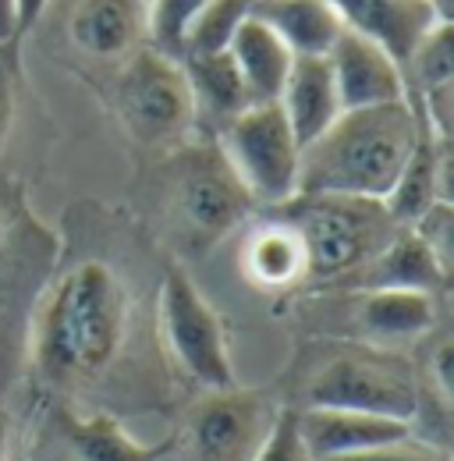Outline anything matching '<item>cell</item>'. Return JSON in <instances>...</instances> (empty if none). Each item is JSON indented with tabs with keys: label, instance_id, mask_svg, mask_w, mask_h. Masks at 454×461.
<instances>
[{
	"label": "cell",
	"instance_id": "cell-1",
	"mask_svg": "<svg viewBox=\"0 0 454 461\" xmlns=\"http://www.w3.org/2000/svg\"><path fill=\"white\" fill-rule=\"evenodd\" d=\"M132 298L104 259L68 267L47 288L32 320V366L43 384L71 391L100 380L121 355Z\"/></svg>",
	"mask_w": 454,
	"mask_h": 461
},
{
	"label": "cell",
	"instance_id": "cell-2",
	"mask_svg": "<svg viewBox=\"0 0 454 461\" xmlns=\"http://www.w3.org/2000/svg\"><path fill=\"white\" fill-rule=\"evenodd\" d=\"M422 124L426 117L412 96L384 107L340 111L323 135L302 146L298 195H359L384 203Z\"/></svg>",
	"mask_w": 454,
	"mask_h": 461
},
{
	"label": "cell",
	"instance_id": "cell-3",
	"mask_svg": "<svg viewBox=\"0 0 454 461\" xmlns=\"http://www.w3.org/2000/svg\"><path fill=\"white\" fill-rule=\"evenodd\" d=\"M281 206V221L298 230L309 277L316 281L351 277L401 230V224L387 213L380 199L291 195Z\"/></svg>",
	"mask_w": 454,
	"mask_h": 461
},
{
	"label": "cell",
	"instance_id": "cell-4",
	"mask_svg": "<svg viewBox=\"0 0 454 461\" xmlns=\"http://www.w3.org/2000/svg\"><path fill=\"white\" fill-rule=\"evenodd\" d=\"M170 210L195 252H206L238 228L256 199L231 171L221 146H188L170 157Z\"/></svg>",
	"mask_w": 454,
	"mask_h": 461
},
{
	"label": "cell",
	"instance_id": "cell-5",
	"mask_svg": "<svg viewBox=\"0 0 454 461\" xmlns=\"http://www.w3.org/2000/svg\"><path fill=\"white\" fill-rule=\"evenodd\" d=\"M305 408H348L412 422L419 415V380L391 351L340 348L309 376Z\"/></svg>",
	"mask_w": 454,
	"mask_h": 461
},
{
	"label": "cell",
	"instance_id": "cell-6",
	"mask_svg": "<svg viewBox=\"0 0 454 461\" xmlns=\"http://www.w3.org/2000/svg\"><path fill=\"white\" fill-rule=\"evenodd\" d=\"M157 327L168 358L203 391L234 387L224 320L181 270H170L157 294Z\"/></svg>",
	"mask_w": 454,
	"mask_h": 461
},
{
	"label": "cell",
	"instance_id": "cell-7",
	"mask_svg": "<svg viewBox=\"0 0 454 461\" xmlns=\"http://www.w3.org/2000/svg\"><path fill=\"white\" fill-rule=\"evenodd\" d=\"M221 153L256 203L281 206L291 195H298L302 146L277 100L252 104L231 117L221 135Z\"/></svg>",
	"mask_w": 454,
	"mask_h": 461
},
{
	"label": "cell",
	"instance_id": "cell-8",
	"mask_svg": "<svg viewBox=\"0 0 454 461\" xmlns=\"http://www.w3.org/2000/svg\"><path fill=\"white\" fill-rule=\"evenodd\" d=\"M114 100L124 128L142 146L177 142L195 121V104H192V89L181 60L168 58L153 47L139 50L121 68Z\"/></svg>",
	"mask_w": 454,
	"mask_h": 461
},
{
	"label": "cell",
	"instance_id": "cell-9",
	"mask_svg": "<svg viewBox=\"0 0 454 461\" xmlns=\"http://www.w3.org/2000/svg\"><path fill=\"white\" fill-rule=\"evenodd\" d=\"M274 408L256 391H206L192 404L177 426L174 451L181 461H252L259 455L270 426Z\"/></svg>",
	"mask_w": 454,
	"mask_h": 461
},
{
	"label": "cell",
	"instance_id": "cell-10",
	"mask_svg": "<svg viewBox=\"0 0 454 461\" xmlns=\"http://www.w3.org/2000/svg\"><path fill=\"white\" fill-rule=\"evenodd\" d=\"M334 86L340 96V111H359V107H384L408 100V86L397 64L380 43L344 29L334 50L327 54Z\"/></svg>",
	"mask_w": 454,
	"mask_h": 461
},
{
	"label": "cell",
	"instance_id": "cell-11",
	"mask_svg": "<svg viewBox=\"0 0 454 461\" xmlns=\"http://www.w3.org/2000/svg\"><path fill=\"white\" fill-rule=\"evenodd\" d=\"M298 433L313 461H323L412 437V422L348 408H305L298 411Z\"/></svg>",
	"mask_w": 454,
	"mask_h": 461
},
{
	"label": "cell",
	"instance_id": "cell-12",
	"mask_svg": "<svg viewBox=\"0 0 454 461\" xmlns=\"http://www.w3.org/2000/svg\"><path fill=\"white\" fill-rule=\"evenodd\" d=\"M344 29L380 43L397 64L415 50V43L440 25L433 0H331Z\"/></svg>",
	"mask_w": 454,
	"mask_h": 461
},
{
	"label": "cell",
	"instance_id": "cell-13",
	"mask_svg": "<svg viewBox=\"0 0 454 461\" xmlns=\"http://www.w3.org/2000/svg\"><path fill=\"white\" fill-rule=\"evenodd\" d=\"M433 203H451V139H437L430 124H422V135L384 206L401 228H412Z\"/></svg>",
	"mask_w": 454,
	"mask_h": 461
},
{
	"label": "cell",
	"instance_id": "cell-14",
	"mask_svg": "<svg viewBox=\"0 0 454 461\" xmlns=\"http://www.w3.org/2000/svg\"><path fill=\"white\" fill-rule=\"evenodd\" d=\"M54 419L57 437L75 461H164L174 451V437L142 444L114 415H104V411L75 415L68 408H57Z\"/></svg>",
	"mask_w": 454,
	"mask_h": 461
},
{
	"label": "cell",
	"instance_id": "cell-15",
	"mask_svg": "<svg viewBox=\"0 0 454 461\" xmlns=\"http://www.w3.org/2000/svg\"><path fill=\"white\" fill-rule=\"evenodd\" d=\"M284 117L298 139V146H309L316 135H323L340 114V96L334 86V71L327 58H295L277 96Z\"/></svg>",
	"mask_w": 454,
	"mask_h": 461
},
{
	"label": "cell",
	"instance_id": "cell-16",
	"mask_svg": "<svg viewBox=\"0 0 454 461\" xmlns=\"http://www.w3.org/2000/svg\"><path fill=\"white\" fill-rule=\"evenodd\" d=\"M355 288L373 291V288H404V291H426L437 294L448 285V270L437 263V256L422 245V238L412 228H401L362 267L348 277Z\"/></svg>",
	"mask_w": 454,
	"mask_h": 461
},
{
	"label": "cell",
	"instance_id": "cell-17",
	"mask_svg": "<svg viewBox=\"0 0 454 461\" xmlns=\"http://www.w3.org/2000/svg\"><path fill=\"white\" fill-rule=\"evenodd\" d=\"M252 14L281 36L295 58H327L344 32L331 0H256Z\"/></svg>",
	"mask_w": 454,
	"mask_h": 461
},
{
	"label": "cell",
	"instance_id": "cell-18",
	"mask_svg": "<svg viewBox=\"0 0 454 461\" xmlns=\"http://www.w3.org/2000/svg\"><path fill=\"white\" fill-rule=\"evenodd\" d=\"M227 54L234 60V68H238V75H241L252 104H270V100L281 96L284 78L291 71L295 54L287 50V43H284L267 22H259L256 14H249L238 25Z\"/></svg>",
	"mask_w": 454,
	"mask_h": 461
},
{
	"label": "cell",
	"instance_id": "cell-19",
	"mask_svg": "<svg viewBox=\"0 0 454 461\" xmlns=\"http://www.w3.org/2000/svg\"><path fill=\"white\" fill-rule=\"evenodd\" d=\"M146 25V0H82L71 14V40L93 58H121Z\"/></svg>",
	"mask_w": 454,
	"mask_h": 461
},
{
	"label": "cell",
	"instance_id": "cell-20",
	"mask_svg": "<svg viewBox=\"0 0 454 461\" xmlns=\"http://www.w3.org/2000/svg\"><path fill=\"white\" fill-rule=\"evenodd\" d=\"M355 320L366 334L380 341H412L437 323L433 294L404 288H373L362 291L355 305Z\"/></svg>",
	"mask_w": 454,
	"mask_h": 461
},
{
	"label": "cell",
	"instance_id": "cell-21",
	"mask_svg": "<svg viewBox=\"0 0 454 461\" xmlns=\"http://www.w3.org/2000/svg\"><path fill=\"white\" fill-rule=\"evenodd\" d=\"M241 267L259 288H291L309 277L302 238L287 221H270L252 230L241 249Z\"/></svg>",
	"mask_w": 454,
	"mask_h": 461
},
{
	"label": "cell",
	"instance_id": "cell-22",
	"mask_svg": "<svg viewBox=\"0 0 454 461\" xmlns=\"http://www.w3.org/2000/svg\"><path fill=\"white\" fill-rule=\"evenodd\" d=\"M181 68H185V78H188V89H192L195 117L206 114L227 124L245 107H252V96H249V89H245V82H241V75H238V68H234L227 50L185 58Z\"/></svg>",
	"mask_w": 454,
	"mask_h": 461
},
{
	"label": "cell",
	"instance_id": "cell-23",
	"mask_svg": "<svg viewBox=\"0 0 454 461\" xmlns=\"http://www.w3.org/2000/svg\"><path fill=\"white\" fill-rule=\"evenodd\" d=\"M252 4L256 0H206L203 11L192 18V25L185 32V58L227 50L234 32H238V25L252 14Z\"/></svg>",
	"mask_w": 454,
	"mask_h": 461
},
{
	"label": "cell",
	"instance_id": "cell-24",
	"mask_svg": "<svg viewBox=\"0 0 454 461\" xmlns=\"http://www.w3.org/2000/svg\"><path fill=\"white\" fill-rule=\"evenodd\" d=\"M454 29L451 22H440L433 25L419 43L415 50L404 58L401 64V75H404V86L408 78L415 82L419 96L430 93V89H440V86H454Z\"/></svg>",
	"mask_w": 454,
	"mask_h": 461
},
{
	"label": "cell",
	"instance_id": "cell-25",
	"mask_svg": "<svg viewBox=\"0 0 454 461\" xmlns=\"http://www.w3.org/2000/svg\"><path fill=\"white\" fill-rule=\"evenodd\" d=\"M206 0H146V32L153 50L168 58H185V32Z\"/></svg>",
	"mask_w": 454,
	"mask_h": 461
},
{
	"label": "cell",
	"instance_id": "cell-26",
	"mask_svg": "<svg viewBox=\"0 0 454 461\" xmlns=\"http://www.w3.org/2000/svg\"><path fill=\"white\" fill-rule=\"evenodd\" d=\"M252 461H313V455L305 451L302 444V433H298V411L295 408H284L274 415V426L259 447V455Z\"/></svg>",
	"mask_w": 454,
	"mask_h": 461
},
{
	"label": "cell",
	"instance_id": "cell-27",
	"mask_svg": "<svg viewBox=\"0 0 454 461\" xmlns=\"http://www.w3.org/2000/svg\"><path fill=\"white\" fill-rule=\"evenodd\" d=\"M18 78H22V60H18V36L0 40V153L11 139L14 111H18Z\"/></svg>",
	"mask_w": 454,
	"mask_h": 461
},
{
	"label": "cell",
	"instance_id": "cell-28",
	"mask_svg": "<svg viewBox=\"0 0 454 461\" xmlns=\"http://www.w3.org/2000/svg\"><path fill=\"white\" fill-rule=\"evenodd\" d=\"M412 230L422 238V245L437 256V263L451 274V230H454V210L451 203H433L415 224Z\"/></svg>",
	"mask_w": 454,
	"mask_h": 461
},
{
	"label": "cell",
	"instance_id": "cell-29",
	"mask_svg": "<svg viewBox=\"0 0 454 461\" xmlns=\"http://www.w3.org/2000/svg\"><path fill=\"white\" fill-rule=\"evenodd\" d=\"M323 461H448L437 447L430 444H419L412 437H401L395 444H380V447H366V451H355V455H338V458H323Z\"/></svg>",
	"mask_w": 454,
	"mask_h": 461
},
{
	"label": "cell",
	"instance_id": "cell-30",
	"mask_svg": "<svg viewBox=\"0 0 454 461\" xmlns=\"http://www.w3.org/2000/svg\"><path fill=\"white\" fill-rule=\"evenodd\" d=\"M451 341H440L433 351V380H437L440 398H451Z\"/></svg>",
	"mask_w": 454,
	"mask_h": 461
},
{
	"label": "cell",
	"instance_id": "cell-31",
	"mask_svg": "<svg viewBox=\"0 0 454 461\" xmlns=\"http://www.w3.org/2000/svg\"><path fill=\"white\" fill-rule=\"evenodd\" d=\"M47 4H50V0H14V25H18V32L29 29V25L43 14Z\"/></svg>",
	"mask_w": 454,
	"mask_h": 461
},
{
	"label": "cell",
	"instance_id": "cell-32",
	"mask_svg": "<svg viewBox=\"0 0 454 461\" xmlns=\"http://www.w3.org/2000/svg\"><path fill=\"white\" fill-rule=\"evenodd\" d=\"M7 36H18V25H14V0H0V40Z\"/></svg>",
	"mask_w": 454,
	"mask_h": 461
},
{
	"label": "cell",
	"instance_id": "cell-33",
	"mask_svg": "<svg viewBox=\"0 0 454 461\" xmlns=\"http://www.w3.org/2000/svg\"><path fill=\"white\" fill-rule=\"evenodd\" d=\"M0 461H11V415L0 408Z\"/></svg>",
	"mask_w": 454,
	"mask_h": 461
},
{
	"label": "cell",
	"instance_id": "cell-34",
	"mask_svg": "<svg viewBox=\"0 0 454 461\" xmlns=\"http://www.w3.org/2000/svg\"><path fill=\"white\" fill-rule=\"evenodd\" d=\"M0 241H4V213H0Z\"/></svg>",
	"mask_w": 454,
	"mask_h": 461
}]
</instances>
